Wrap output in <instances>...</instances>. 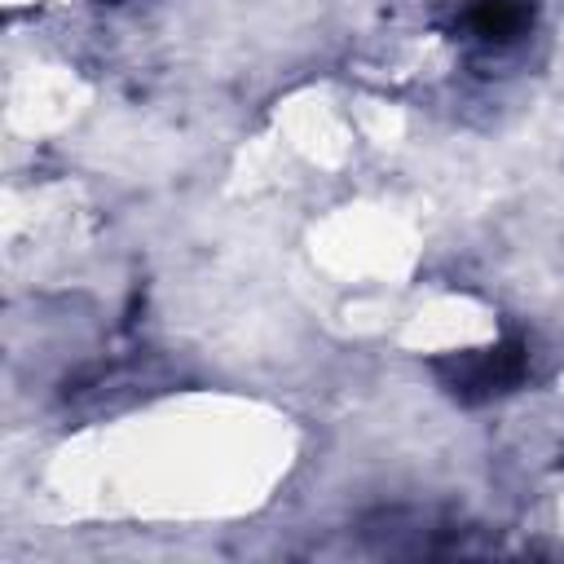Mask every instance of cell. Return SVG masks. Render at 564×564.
I'll use <instances>...</instances> for the list:
<instances>
[{"instance_id": "cell-1", "label": "cell", "mask_w": 564, "mask_h": 564, "mask_svg": "<svg viewBox=\"0 0 564 564\" xmlns=\"http://www.w3.org/2000/svg\"><path fill=\"white\" fill-rule=\"evenodd\" d=\"M441 388L463 401V405H480L494 401L502 392H511L524 370H529V348L524 339H498L489 348H467V352H445L432 361Z\"/></svg>"}, {"instance_id": "cell-2", "label": "cell", "mask_w": 564, "mask_h": 564, "mask_svg": "<svg viewBox=\"0 0 564 564\" xmlns=\"http://www.w3.org/2000/svg\"><path fill=\"white\" fill-rule=\"evenodd\" d=\"M533 4L529 0H467L463 4V31L480 44H511L529 31Z\"/></svg>"}]
</instances>
